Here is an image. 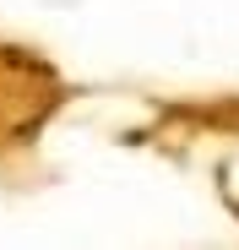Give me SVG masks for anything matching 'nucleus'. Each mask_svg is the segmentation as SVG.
I'll return each mask as SVG.
<instances>
[]
</instances>
